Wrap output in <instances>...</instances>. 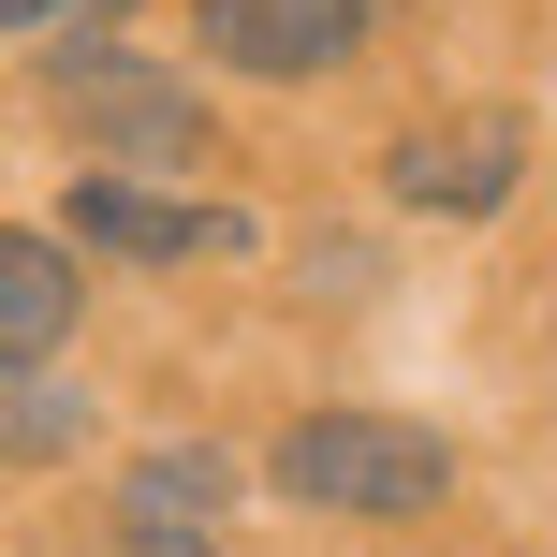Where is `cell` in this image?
<instances>
[{
  "label": "cell",
  "instance_id": "cell-1",
  "mask_svg": "<svg viewBox=\"0 0 557 557\" xmlns=\"http://www.w3.org/2000/svg\"><path fill=\"white\" fill-rule=\"evenodd\" d=\"M278 484L308 513H352V529H411V513L455 499V441L411 425V411H308L278 441Z\"/></svg>",
  "mask_w": 557,
  "mask_h": 557
},
{
  "label": "cell",
  "instance_id": "cell-2",
  "mask_svg": "<svg viewBox=\"0 0 557 557\" xmlns=\"http://www.w3.org/2000/svg\"><path fill=\"white\" fill-rule=\"evenodd\" d=\"M59 117H74L117 176L133 162H206V103L176 74H147V59H59Z\"/></svg>",
  "mask_w": 557,
  "mask_h": 557
},
{
  "label": "cell",
  "instance_id": "cell-3",
  "mask_svg": "<svg viewBox=\"0 0 557 557\" xmlns=\"http://www.w3.org/2000/svg\"><path fill=\"white\" fill-rule=\"evenodd\" d=\"M74 235L88 250H117V264H221V250H250V221L235 206H176V191H147V176H74Z\"/></svg>",
  "mask_w": 557,
  "mask_h": 557
},
{
  "label": "cell",
  "instance_id": "cell-4",
  "mask_svg": "<svg viewBox=\"0 0 557 557\" xmlns=\"http://www.w3.org/2000/svg\"><path fill=\"white\" fill-rule=\"evenodd\" d=\"M191 29L235 74H323V59L367 45V0H191Z\"/></svg>",
  "mask_w": 557,
  "mask_h": 557
},
{
  "label": "cell",
  "instance_id": "cell-5",
  "mask_svg": "<svg viewBox=\"0 0 557 557\" xmlns=\"http://www.w3.org/2000/svg\"><path fill=\"white\" fill-rule=\"evenodd\" d=\"M117 513H133V543H206V529L235 513V455H221V441L133 455V470H117Z\"/></svg>",
  "mask_w": 557,
  "mask_h": 557
},
{
  "label": "cell",
  "instance_id": "cell-6",
  "mask_svg": "<svg viewBox=\"0 0 557 557\" xmlns=\"http://www.w3.org/2000/svg\"><path fill=\"white\" fill-rule=\"evenodd\" d=\"M74 308H88V278L59 235H0V367H45L74 337Z\"/></svg>",
  "mask_w": 557,
  "mask_h": 557
},
{
  "label": "cell",
  "instance_id": "cell-7",
  "mask_svg": "<svg viewBox=\"0 0 557 557\" xmlns=\"http://www.w3.org/2000/svg\"><path fill=\"white\" fill-rule=\"evenodd\" d=\"M396 191L441 206V221H484V206L513 191V133H499V117H484V133H411V147H396Z\"/></svg>",
  "mask_w": 557,
  "mask_h": 557
},
{
  "label": "cell",
  "instance_id": "cell-8",
  "mask_svg": "<svg viewBox=\"0 0 557 557\" xmlns=\"http://www.w3.org/2000/svg\"><path fill=\"white\" fill-rule=\"evenodd\" d=\"M88 396L45 382V367H0V470H59V455H88Z\"/></svg>",
  "mask_w": 557,
  "mask_h": 557
},
{
  "label": "cell",
  "instance_id": "cell-9",
  "mask_svg": "<svg viewBox=\"0 0 557 557\" xmlns=\"http://www.w3.org/2000/svg\"><path fill=\"white\" fill-rule=\"evenodd\" d=\"M0 29L15 45H88V29H117V0H0Z\"/></svg>",
  "mask_w": 557,
  "mask_h": 557
},
{
  "label": "cell",
  "instance_id": "cell-10",
  "mask_svg": "<svg viewBox=\"0 0 557 557\" xmlns=\"http://www.w3.org/2000/svg\"><path fill=\"white\" fill-rule=\"evenodd\" d=\"M117 557H206V543H117Z\"/></svg>",
  "mask_w": 557,
  "mask_h": 557
}]
</instances>
